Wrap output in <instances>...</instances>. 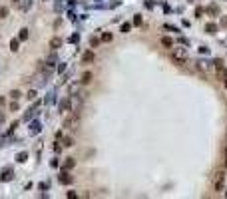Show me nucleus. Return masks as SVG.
Listing matches in <instances>:
<instances>
[{
	"label": "nucleus",
	"mask_w": 227,
	"mask_h": 199,
	"mask_svg": "<svg viewBox=\"0 0 227 199\" xmlns=\"http://www.w3.org/2000/svg\"><path fill=\"white\" fill-rule=\"evenodd\" d=\"M10 109H12V112H16V109H18V104H16V102H14V104H10Z\"/></svg>",
	"instance_id": "23"
},
{
	"label": "nucleus",
	"mask_w": 227,
	"mask_h": 199,
	"mask_svg": "<svg viewBox=\"0 0 227 199\" xmlns=\"http://www.w3.org/2000/svg\"><path fill=\"white\" fill-rule=\"evenodd\" d=\"M4 102H6V100L2 98V96H0V106H4Z\"/></svg>",
	"instance_id": "25"
},
{
	"label": "nucleus",
	"mask_w": 227,
	"mask_h": 199,
	"mask_svg": "<svg viewBox=\"0 0 227 199\" xmlns=\"http://www.w3.org/2000/svg\"><path fill=\"white\" fill-rule=\"evenodd\" d=\"M223 181H225V173L223 171H215V175H213V187H215V191L223 189Z\"/></svg>",
	"instance_id": "2"
},
{
	"label": "nucleus",
	"mask_w": 227,
	"mask_h": 199,
	"mask_svg": "<svg viewBox=\"0 0 227 199\" xmlns=\"http://www.w3.org/2000/svg\"><path fill=\"white\" fill-rule=\"evenodd\" d=\"M14 2H18V0H14Z\"/></svg>",
	"instance_id": "27"
},
{
	"label": "nucleus",
	"mask_w": 227,
	"mask_h": 199,
	"mask_svg": "<svg viewBox=\"0 0 227 199\" xmlns=\"http://www.w3.org/2000/svg\"><path fill=\"white\" fill-rule=\"evenodd\" d=\"M80 126V114L76 112V114H72V116H68L66 119H64V128H72V129H76Z\"/></svg>",
	"instance_id": "1"
},
{
	"label": "nucleus",
	"mask_w": 227,
	"mask_h": 199,
	"mask_svg": "<svg viewBox=\"0 0 227 199\" xmlns=\"http://www.w3.org/2000/svg\"><path fill=\"white\" fill-rule=\"evenodd\" d=\"M74 165H76V161L72 159V157H68V159H66V163H64V169L68 171V169H72V167H74Z\"/></svg>",
	"instance_id": "11"
},
{
	"label": "nucleus",
	"mask_w": 227,
	"mask_h": 199,
	"mask_svg": "<svg viewBox=\"0 0 227 199\" xmlns=\"http://www.w3.org/2000/svg\"><path fill=\"white\" fill-rule=\"evenodd\" d=\"M6 179H12V171L10 169H4L2 171V175H0V181H6Z\"/></svg>",
	"instance_id": "9"
},
{
	"label": "nucleus",
	"mask_w": 227,
	"mask_h": 199,
	"mask_svg": "<svg viewBox=\"0 0 227 199\" xmlns=\"http://www.w3.org/2000/svg\"><path fill=\"white\" fill-rule=\"evenodd\" d=\"M18 42L20 40H12V42H10V50H12V52H18Z\"/></svg>",
	"instance_id": "14"
},
{
	"label": "nucleus",
	"mask_w": 227,
	"mask_h": 199,
	"mask_svg": "<svg viewBox=\"0 0 227 199\" xmlns=\"http://www.w3.org/2000/svg\"><path fill=\"white\" fill-rule=\"evenodd\" d=\"M82 62H84V64H90V62H94V52H84V56H82Z\"/></svg>",
	"instance_id": "6"
},
{
	"label": "nucleus",
	"mask_w": 227,
	"mask_h": 199,
	"mask_svg": "<svg viewBox=\"0 0 227 199\" xmlns=\"http://www.w3.org/2000/svg\"><path fill=\"white\" fill-rule=\"evenodd\" d=\"M0 122H4V114L2 112H0Z\"/></svg>",
	"instance_id": "26"
},
{
	"label": "nucleus",
	"mask_w": 227,
	"mask_h": 199,
	"mask_svg": "<svg viewBox=\"0 0 227 199\" xmlns=\"http://www.w3.org/2000/svg\"><path fill=\"white\" fill-rule=\"evenodd\" d=\"M161 46L169 50V48L173 46V40H171V38H167V36H163V38H161Z\"/></svg>",
	"instance_id": "7"
},
{
	"label": "nucleus",
	"mask_w": 227,
	"mask_h": 199,
	"mask_svg": "<svg viewBox=\"0 0 227 199\" xmlns=\"http://www.w3.org/2000/svg\"><path fill=\"white\" fill-rule=\"evenodd\" d=\"M92 78H94V76H92V72H84V74H82V80H80V82L86 86V84H90V82H92Z\"/></svg>",
	"instance_id": "5"
},
{
	"label": "nucleus",
	"mask_w": 227,
	"mask_h": 199,
	"mask_svg": "<svg viewBox=\"0 0 227 199\" xmlns=\"http://www.w3.org/2000/svg\"><path fill=\"white\" fill-rule=\"evenodd\" d=\"M18 40H28V30H26V28H22V30H20Z\"/></svg>",
	"instance_id": "13"
},
{
	"label": "nucleus",
	"mask_w": 227,
	"mask_h": 199,
	"mask_svg": "<svg viewBox=\"0 0 227 199\" xmlns=\"http://www.w3.org/2000/svg\"><path fill=\"white\" fill-rule=\"evenodd\" d=\"M58 181H60L62 185H70L72 181H74V177H72L70 173H68V171H64V173H62V175L58 177Z\"/></svg>",
	"instance_id": "4"
},
{
	"label": "nucleus",
	"mask_w": 227,
	"mask_h": 199,
	"mask_svg": "<svg viewBox=\"0 0 227 199\" xmlns=\"http://www.w3.org/2000/svg\"><path fill=\"white\" fill-rule=\"evenodd\" d=\"M130 28H132L130 24H122V32H123V34H128V32H130Z\"/></svg>",
	"instance_id": "18"
},
{
	"label": "nucleus",
	"mask_w": 227,
	"mask_h": 199,
	"mask_svg": "<svg viewBox=\"0 0 227 199\" xmlns=\"http://www.w3.org/2000/svg\"><path fill=\"white\" fill-rule=\"evenodd\" d=\"M205 32H207V34H215V32H217V24L209 22L207 26H205Z\"/></svg>",
	"instance_id": "8"
},
{
	"label": "nucleus",
	"mask_w": 227,
	"mask_h": 199,
	"mask_svg": "<svg viewBox=\"0 0 227 199\" xmlns=\"http://www.w3.org/2000/svg\"><path fill=\"white\" fill-rule=\"evenodd\" d=\"M34 98H36V90H30L28 92V100H34Z\"/></svg>",
	"instance_id": "21"
},
{
	"label": "nucleus",
	"mask_w": 227,
	"mask_h": 199,
	"mask_svg": "<svg viewBox=\"0 0 227 199\" xmlns=\"http://www.w3.org/2000/svg\"><path fill=\"white\" fill-rule=\"evenodd\" d=\"M133 24L140 26V24H142V16H133Z\"/></svg>",
	"instance_id": "20"
},
{
	"label": "nucleus",
	"mask_w": 227,
	"mask_h": 199,
	"mask_svg": "<svg viewBox=\"0 0 227 199\" xmlns=\"http://www.w3.org/2000/svg\"><path fill=\"white\" fill-rule=\"evenodd\" d=\"M20 96H22V94H20L18 90H12V92H10V98H12V100H18Z\"/></svg>",
	"instance_id": "16"
},
{
	"label": "nucleus",
	"mask_w": 227,
	"mask_h": 199,
	"mask_svg": "<svg viewBox=\"0 0 227 199\" xmlns=\"http://www.w3.org/2000/svg\"><path fill=\"white\" fill-rule=\"evenodd\" d=\"M54 152H56V153L62 152V145H60V143H54Z\"/></svg>",
	"instance_id": "22"
},
{
	"label": "nucleus",
	"mask_w": 227,
	"mask_h": 199,
	"mask_svg": "<svg viewBox=\"0 0 227 199\" xmlns=\"http://www.w3.org/2000/svg\"><path fill=\"white\" fill-rule=\"evenodd\" d=\"M50 46H52V48H60L62 46V40L60 38H52V40H50Z\"/></svg>",
	"instance_id": "12"
},
{
	"label": "nucleus",
	"mask_w": 227,
	"mask_h": 199,
	"mask_svg": "<svg viewBox=\"0 0 227 199\" xmlns=\"http://www.w3.org/2000/svg\"><path fill=\"white\" fill-rule=\"evenodd\" d=\"M64 145H66V147L74 145V139H72V138H64Z\"/></svg>",
	"instance_id": "17"
},
{
	"label": "nucleus",
	"mask_w": 227,
	"mask_h": 199,
	"mask_svg": "<svg viewBox=\"0 0 227 199\" xmlns=\"http://www.w3.org/2000/svg\"><path fill=\"white\" fill-rule=\"evenodd\" d=\"M6 14H8V10L2 6V8H0V18H6Z\"/></svg>",
	"instance_id": "19"
},
{
	"label": "nucleus",
	"mask_w": 227,
	"mask_h": 199,
	"mask_svg": "<svg viewBox=\"0 0 227 199\" xmlns=\"http://www.w3.org/2000/svg\"><path fill=\"white\" fill-rule=\"evenodd\" d=\"M221 26H223V28H227V18H221Z\"/></svg>",
	"instance_id": "24"
},
{
	"label": "nucleus",
	"mask_w": 227,
	"mask_h": 199,
	"mask_svg": "<svg viewBox=\"0 0 227 199\" xmlns=\"http://www.w3.org/2000/svg\"><path fill=\"white\" fill-rule=\"evenodd\" d=\"M207 12H209L211 16H217V14H219V8H217L215 4H211V6H207Z\"/></svg>",
	"instance_id": "10"
},
{
	"label": "nucleus",
	"mask_w": 227,
	"mask_h": 199,
	"mask_svg": "<svg viewBox=\"0 0 227 199\" xmlns=\"http://www.w3.org/2000/svg\"><path fill=\"white\" fill-rule=\"evenodd\" d=\"M171 60H173L175 66H183V62H185V50H177V52H171Z\"/></svg>",
	"instance_id": "3"
},
{
	"label": "nucleus",
	"mask_w": 227,
	"mask_h": 199,
	"mask_svg": "<svg viewBox=\"0 0 227 199\" xmlns=\"http://www.w3.org/2000/svg\"><path fill=\"white\" fill-rule=\"evenodd\" d=\"M112 38H113V36H112V34H110V32L102 34V42H112Z\"/></svg>",
	"instance_id": "15"
}]
</instances>
